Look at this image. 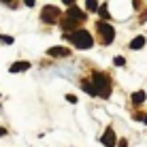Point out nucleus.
<instances>
[{"label": "nucleus", "mask_w": 147, "mask_h": 147, "mask_svg": "<svg viewBox=\"0 0 147 147\" xmlns=\"http://www.w3.org/2000/svg\"><path fill=\"white\" fill-rule=\"evenodd\" d=\"M68 38L73 40V45L77 49H90L94 45V38H92V34H90L88 30H75Z\"/></svg>", "instance_id": "f257e3e1"}, {"label": "nucleus", "mask_w": 147, "mask_h": 147, "mask_svg": "<svg viewBox=\"0 0 147 147\" xmlns=\"http://www.w3.org/2000/svg\"><path fill=\"white\" fill-rule=\"evenodd\" d=\"M92 83H94V88H96V92H98L100 98H109L111 96V81L105 77V75L94 73L92 75Z\"/></svg>", "instance_id": "f03ea898"}, {"label": "nucleus", "mask_w": 147, "mask_h": 147, "mask_svg": "<svg viewBox=\"0 0 147 147\" xmlns=\"http://www.w3.org/2000/svg\"><path fill=\"white\" fill-rule=\"evenodd\" d=\"M40 19H43V24H55V22L60 19V9L53 7V4H47V7H43Z\"/></svg>", "instance_id": "7ed1b4c3"}, {"label": "nucleus", "mask_w": 147, "mask_h": 147, "mask_svg": "<svg viewBox=\"0 0 147 147\" xmlns=\"http://www.w3.org/2000/svg\"><path fill=\"white\" fill-rule=\"evenodd\" d=\"M98 32H100V36H102V43H105V45H109L111 40L115 38V30H113V26L107 24V22H98Z\"/></svg>", "instance_id": "20e7f679"}, {"label": "nucleus", "mask_w": 147, "mask_h": 147, "mask_svg": "<svg viewBox=\"0 0 147 147\" xmlns=\"http://www.w3.org/2000/svg\"><path fill=\"white\" fill-rule=\"evenodd\" d=\"M102 145H105V147H113V145H117L113 128H107V130H105V134H102Z\"/></svg>", "instance_id": "39448f33"}, {"label": "nucleus", "mask_w": 147, "mask_h": 147, "mask_svg": "<svg viewBox=\"0 0 147 147\" xmlns=\"http://www.w3.org/2000/svg\"><path fill=\"white\" fill-rule=\"evenodd\" d=\"M68 17L75 19V22H85V13L81 11V9H77V7H70L68 9Z\"/></svg>", "instance_id": "423d86ee"}, {"label": "nucleus", "mask_w": 147, "mask_h": 147, "mask_svg": "<svg viewBox=\"0 0 147 147\" xmlns=\"http://www.w3.org/2000/svg\"><path fill=\"white\" fill-rule=\"evenodd\" d=\"M47 53L53 55V58H66V55H70V51H68L66 47H51Z\"/></svg>", "instance_id": "0eeeda50"}, {"label": "nucleus", "mask_w": 147, "mask_h": 147, "mask_svg": "<svg viewBox=\"0 0 147 147\" xmlns=\"http://www.w3.org/2000/svg\"><path fill=\"white\" fill-rule=\"evenodd\" d=\"M30 68V62H15L11 66V73H22V70H28Z\"/></svg>", "instance_id": "6e6552de"}, {"label": "nucleus", "mask_w": 147, "mask_h": 147, "mask_svg": "<svg viewBox=\"0 0 147 147\" xmlns=\"http://www.w3.org/2000/svg\"><path fill=\"white\" fill-rule=\"evenodd\" d=\"M81 88H83V90H85V92H88L90 96L98 94V92H96V88H94V83H90V81H83V83H81Z\"/></svg>", "instance_id": "1a4fd4ad"}, {"label": "nucleus", "mask_w": 147, "mask_h": 147, "mask_svg": "<svg viewBox=\"0 0 147 147\" xmlns=\"http://www.w3.org/2000/svg\"><path fill=\"white\" fill-rule=\"evenodd\" d=\"M130 47H132V49H141V47H145V36H136L132 43H130Z\"/></svg>", "instance_id": "9d476101"}, {"label": "nucleus", "mask_w": 147, "mask_h": 147, "mask_svg": "<svg viewBox=\"0 0 147 147\" xmlns=\"http://www.w3.org/2000/svg\"><path fill=\"white\" fill-rule=\"evenodd\" d=\"M85 4H88V11H98L100 9V4H98V0H85Z\"/></svg>", "instance_id": "9b49d317"}, {"label": "nucleus", "mask_w": 147, "mask_h": 147, "mask_svg": "<svg viewBox=\"0 0 147 147\" xmlns=\"http://www.w3.org/2000/svg\"><path fill=\"white\" fill-rule=\"evenodd\" d=\"M145 100V92H136V94H132V102L134 105H141Z\"/></svg>", "instance_id": "f8f14e48"}, {"label": "nucleus", "mask_w": 147, "mask_h": 147, "mask_svg": "<svg viewBox=\"0 0 147 147\" xmlns=\"http://www.w3.org/2000/svg\"><path fill=\"white\" fill-rule=\"evenodd\" d=\"M98 13H100V17H102V19H107V17H109V9H107V4H102V7L98 9Z\"/></svg>", "instance_id": "ddd939ff"}, {"label": "nucleus", "mask_w": 147, "mask_h": 147, "mask_svg": "<svg viewBox=\"0 0 147 147\" xmlns=\"http://www.w3.org/2000/svg\"><path fill=\"white\" fill-rule=\"evenodd\" d=\"M0 43H2V45H13V36H7V34H2V36H0Z\"/></svg>", "instance_id": "4468645a"}, {"label": "nucleus", "mask_w": 147, "mask_h": 147, "mask_svg": "<svg viewBox=\"0 0 147 147\" xmlns=\"http://www.w3.org/2000/svg\"><path fill=\"white\" fill-rule=\"evenodd\" d=\"M62 26H64V28H66V30H68V28H73V26H75V19H70V17H68V19H66V22H64V24H62Z\"/></svg>", "instance_id": "2eb2a0df"}, {"label": "nucleus", "mask_w": 147, "mask_h": 147, "mask_svg": "<svg viewBox=\"0 0 147 147\" xmlns=\"http://www.w3.org/2000/svg\"><path fill=\"white\" fill-rule=\"evenodd\" d=\"M126 64V60L121 58V55H117V58H115V66H124Z\"/></svg>", "instance_id": "dca6fc26"}, {"label": "nucleus", "mask_w": 147, "mask_h": 147, "mask_svg": "<svg viewBox=\"0 0 147 147\" xmlns=\"http://www.w3.org/2000/svg\"><path fill=\"white\" fill-rule=\"evenodd\" d=\"M66 100H68V102H77V96H73V94H68V96H66Z\"/></svg>", "instance_id": "f3484780"}, {"label": "nucleus", "mask_w": 147, "mask_h": 147, "mask_svg": "<svg viewBox=\"0 0 147 147\" xmlns=\"http://www.w3.org/2000/svg\"><path fill=\"white\" fill-rule=\"evenodd\" d=\"M24 2H26L28 7H34V2H36V0H24Z\"/></svg>", "instance_id": "a211bd4d"}, {"label": "nucleus", "mask_w": 147, "mask_h": 147, "mask_svg": "<svg viewBox=\"0 0 147 147\" xmlns=\"http://www.w3.org/2000/svg\"><path fill=\"white\" fill-rule=\"evenodd\" d=\"M117 147H128V141H119V145Z\"/></svg>", "instance_id": "6ab92c4d"}, {"label": "nucleus", "mask_w": 147, "mask_h": 147, "mask_svg": "<svg viewBox=\"0 0 147 147\" xmlns=\"http://www.w3.org/2000/svg\"><path fill=\"white\" fill-rule=\"evenodd\" d=\"M62 2H64V4H73L75 0H62Z\"/></svg>", "instance_id": "aec40b11"}, {"label": "nucleus", "mask_w": 147, "mask_h": 147, "mask_svg": "<svg viewBox=\"0 0 147 147\" xmlns=\"http://www.w3.org/2000/svg\"><path fill=\"white\" fill-rule=\"evenodd\" d=\"M4 134H7V130H4V128H0V136H4Z\"/></svg>", "instance_id": "412c9836"}, {"label": "nucleus", "mask_w": 147, "mask_h": 147, "mask_svg": "<svg viewBox=\"0 0 147 147\" xmlns=\"http://www.w3.org/2000/svg\"><path fill=\"white\" fill-rule=\"evenodd\" d=\"M2 2H4V4H7V2H13V0H2Z\"/></svg>", "instance_id": "4be33fe9"}, {"label": "nucleus", "mask_w": 147, "mask_h": 147, "mask_svg": "<svg viewBox=\"0 0 147 147\" xmlns=\"http://www.w3.org/2000/svg\"><path fill=\"white\" fill-rule=\"evenodd\" d=\"M143 121H145V124H147V115H145V117H143Z\"/></svg>", "instance_id": "5701e85b"}]
</instances>
